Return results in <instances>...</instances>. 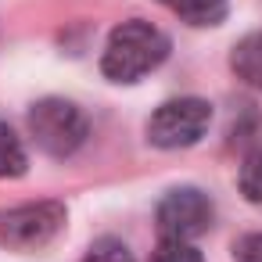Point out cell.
Segmentation results:
<instances>
[{
    "mask_svg": "<svg viewBox=\"0 0 262 262\" xmlns=\"http://www.w3.org/2000/svg\"><path fill=\"white\" fill-rule=\"evenodd\" d=\"M165 58H169V36L155 29L151 22L129 18L112 29L104 58H101V72L112 83H137L147 72H155Z\"/></svg>",
    "mask_w": 262,
    "mask_h": 262,
    "instance_id": "6da1fadb",
    "label": "cell"
},
{
    "mask_svg": "<svg viewBox=\"0 0 262 262\" xmlns=\"http://www.w3.org/2000/svg\"><path fill=\"white\" fill-rule=\"evenodd\" d=\"M29 133H33L36 147L47 151L51 158H69L86 140V115L72 101L43 97L29 112Z\"/></svg>",
    "mask_w": 262,
    "mask_h": 262,
    "instance_id": "7a4b0ae2",
    "label": "cell"
},
{
    "mask_svg": "<svg viewBox=\"0 0 262 262\" xmlns=\"http://www.w3.org/2000/svg\"><path fill=\"white\" fill-rule=\"evenodd\" d=\"M65 230L61 201H29L0 212V248L8 251H40Z\"/></svg>",
    "mask_w": 262,
    "mask_h": 262,
    "instance_id": "3957f363",
    "label": "cell"
},
{
    "mask_svg": "<svg viewBox=\"0 0 262 262\" xmlns=\"http://www.w3.org/2000/svg\"><path fill=\"white\" fill-rule=\"evenodd\" d=\"M212 126V104L201 97H176L165 101L151 119H147V140L155 147L176 151L198 144Z\"/></svg>",
    "mask_w": 262,
    "mask_h": 262,
    "instance_id": "277c9868",
    "label": "cell"
},
{
    "mask_svg": "<svg viewBox=\"0 0 262 262\" xmlns=\"http://www.w3.org/2000/svg\"><path fill=\"white\" fill-rule=\"evenodd\" d=\"M158 230L162 237H172V241H194L201 237L212 219H215V208L208 201V194H201L198 187H176L169 190L162 201H158Z\"/></svg>",
    "mask_w": 262,
    "mask_h": 262,
    "instance_id": "5b68a950",
    "label": "cell"
},
{
    "mask_svg": "<svg viewBox=\"0 0 262 262\" xmlns=\"http://www.w3.org/2000/svg\"><path fill=\"white\" fill-rule=\"evenodd\" d=\"M230 69L237 72L241 83H248L251 90H262V29L237 40V47L230 54Z\"/></svg>",
    "mask_w": 262,
    "mask_h": 262,
    "instance_id": "8992f818",
    "label": "cell"
},
{
    "mask_svg": "<svg viewBox=\"0 0 262 262\" xmlns=\"http://www.w3.org/2000/svg\"><path fill=\"white\" fill-rule=\"evenodd\" d=\"M187 26H219L226 18V0H162Z\"/></svg>",
    "mask_w": 262,
    "mask_h": 262,
    "instance_id": "52a82bcc",
    "label": "cell"
},
{
    "mask_svg": "<svg viewBox=\"0 0 262 262\" xmlns=\"http://www.w3.org/2000/svg\"><path fill=\"white\" fill-rule=\"evenodd\" d=\"M22 172H26V147L11 126L0 122V180H11Z\"/></svg>",
    "mask_w": 262,
    "mask_h": 262,
    "instance_id": "ba28073f",
    "label": "cell"
},
{
    "mask_svg": "<svg viewBox=\"0 0 262 262\" xmlns=\"http://www.w3.org/2000/svg\"><path fill=\"white\" fill-rule=\"evenodd\" d=\"M241 194L255 205H262V147H255L241 165Z\"/></svg>",
    "mask_w": 262,
    "mask_h": 262,
    "instance_id": "9c48e42d",
    "label": "cell"
},
{
    "mask_svg": "<svg viewBox=\"0 0 262 262\" xmlns=\"http://www.w3.org/2000/svg\"><path fill=\"white\" fill-rule=\"evenodd\" d=\"M151 262H205V258H201V251H198L190 241L162 237V244L151 251Z\"/></svg>",
    "mask_w": 262,
    "mask_h": 262,
    "instance_id": "30bf717a",
    "label": "cell"
},
{
    "mask_svg": "<svg viewBox=\"0 0 262 262\" xmlns=\"http://www.w3.org/2000/svg\"><path fill=\"white\" fill-rule=\"evenodd\" d=\"M79 262H133V251L115 237H101L97 244H90V251Z\"/></svg>",
    "mask_w": 262,
    "mask_h": 262,
    "instance_id": "8fae6325",
    "label": "cell"
},
{
    "mask_svg": "<svg viewBox=\"0 0 262 262\" xmlns=\"http://www.w3.org/2000/svg\"><path fill=\"white\" fill-rule=\"evenodd\" d=\"M233 255H237V262H262V233L241 237L237 248H233Z\"/></svg>",
    "mask_w": 262,
    "mask_h": 262,
    "instance_id": "7c38bea8",
    "label": "cell"
}]
</instances>
